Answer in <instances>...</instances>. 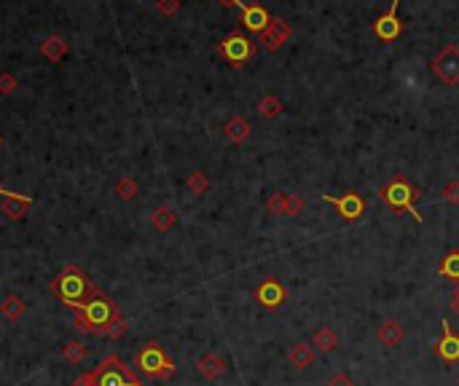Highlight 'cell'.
I'll list each match as a JSON object with an SVG mask.
<instances>
[{"instance_id":"9","label":"cell","mask_w":459,"mask_h":386,"mask_svg":"<svg viewBox=\"0 0 459 386\" xmlns=\"http://www.w3.org/2000/svg\"><path fill=\"white\" fill-rule=\"evenodd\" d=\"M398 8H400V0H392V6L387 8V14H382L373 25H371L373 35H376L379 41H384V44L395 41L400 35V30H403V25H400V19H398Z\"/></svg>"},{"instance_id":"12","label":"cell","mask_w":459,"mask_h":386,"mask_svg":"<svg viewBox=\"0 0 459 386\" xmlns=\"http://www.w3.org/2000/svg\"><path fill=\"white\" fill-rule=\"evenodd\" d=\"M441 325H444V338L438 341L435 352L444 362H459V333H454V327L448 325L446 319Z\"/></svg>"},{"instance_id":"37","label":"cell","mask_w":459,"mask_h":386,"mask_svg":"<svg viewBox=\"0 0 459 386\" xmlns=\"http://www.w3.org/2000/svg\"><path fill=\"white\" fill-rule=\"evenodd\" d=\"M223 3H226V6H239V8H242V0H223Z\"/></svg>"},{"instance_id":"29","label":"cell","mask_w":459,"mask_h":386,"mask_svg":"<svg viewBox=\"0 0 459 386\" xmlns=\"http://www.w3.org/2000/svg\"><path fill=\"white\" fill-rule=\"evenodd\" d=\"M441 199H444V201H451V204H459V180H451V182L446 185L444 191H441Z\"/></svg>"},{"instance_id":"15","label":"cell","mask_w":459,"mask_h":386,"mask_svg":"<svg viewBox=\"0 0 459 386\" xmlns=\"http://www.w3.org/2000/svg\"><path fill=\"white\" fill-rule=\"evenodd\" d=\"M314 357H317V349H314L312 343L298 341L291 349V354H288V362H291L295 371H306V368H312V365H314Z\"/></svg>"},{"instance_id":"19","label":"cell","mask_w":459,"mask_h":386,"mask_svg":"<svg viewBox=\"0 0 459 386\" xmlns=\"http://www.w3.org/2000/svg\"><path fill=\"white\" fill-rule=\"evenodd\" d=\"M312 346H314L317 352H325V354H328V352H336V349H338V333L333 330V327H328V325L320 327V330L312 335Z\"/></svg>"},{"instance_id":"20","label":"cell","mask_w":459,"mask_h":386,"mask_svg":"<svg viewBox=\"0 0 459 386\" xmlns=\"http://www.w3.org/2000/svg\"><path fill=\"white\" fill-rule=\"evenodd\" d=\"M25 312H27V303H25L19 295H14V293L0 300V314H3L6 319H11V322L22 319V314H25Z\"/></svg>"},{"instance_id":"17","label":"cell","mask_w":459,"mask_h":386,"mask_svg":"<svg viewBox=\"0 0 459 386\" xmlns=\"http://www.w3.org/2000/svg\"><path fill=\"white\" fill-rule=\"evenodd\" d=\"M197 371H199V375H204L207 381H215V378H220V375L226 373V365H223L220 354L207 352V354H201L199 359H197Z\"/></svg>"},{"instance_id":"34","label":"cell","mask_w":459,"mask_h":386,"mask_svg":"<svg viewBox=\"0 0 459 386\" xmlns=\"http://www.w3.org/2000/svg\"><path fill=\"white\" fill-rule=\"evenodd\" d=\"M301 209H304V201H301L295 193H291V201H288V215H291V218H295Z\"/></svg>"},{"instance_id":"13","label":"cell","mask_w":459,"mask_h":386,"mask_svg":"<svg viewBox=\"0 0 459 386\" xmlns=\"http://www.w3.org/2000/svg\"><path fill=\"white\" fill-rule=\"evenodd\" d=\"M269 22H272V14L258 6V3H253V6H242V25H245L250 32H263L269 27Z\"/></svg>"},{"instance_id":"5","label":"cell","mask_w":459,"mask_h":386,"mask_svg":"<svg viewBox=\"0 0 459 386\" xmlns=\"http://www.w3.org/2000/svg\"><path fill=\"white\" fill-rule=\"evenodd\" d=\"M382 199H384V204L390 209H406L408 215H413L419 223H425V218L413 209V201L419 199V191L416 188H411L408 182H406V178H395L387 188L382 191Z\"/></svg>"},{"instance_id":"30","label":"cell","mask_w":459,"mask_h":386,"mask_svg":"<svg viewBox=\"0 0 459 386\" xmlns=\"http://www.w3.org/2000/svg\"><path fill=\"white\" fill-rule=\"evenodd\" d=\"M156 6H159V11H161L164 16H172L178 8H180V0H159Z\"/></svg>"},{"instance_id":"24","label":"cell","mask_w":459,"mask_h":386,"mask_svg":"<svg viewBox=\"0 0 459 386\" xmlns=\"http://www.w3.org/2000/svg\"><path fill=\"white\" fill-rule=\"evenodd\" d=\"M282 110H285V107H282V102L277 100L274 94H269V97H263V100H260V102H258V113H260V116H263V119H277V116H279Z\"/></svg>"},{"instance_id":"38","label":"cell","mask_w":459,"mask_h":386,"mask_svg":"<svg viewBox=\"0 0 459 386\" xmlns=\"http://www.w3.org/2000/svg\"><path fill=\"white\" fill-rule=\"evenodd\" d=\"M6 193H8V191H3V188H0V196H6Z\"/></svg>"},{"instance_id":"31","label":"cell","mask_w":459,"mask_h":386,"mask_svg":"<svg viewBox=\"0 0 459 386\" xmlns=\"http://www.w3.org/2000/svg\"><path fill=\"white\" fill-rule=\"evenodd\" d=\"M16 89V78L8 73L0 75V94H11V91Z\"/></svg>"},{"instance_id":"27","label":"cell","mask_w":459,"mask_h":386,"mask_svg":"<svg viewBox=\"0 0 459 386\" xmlns=\"http://www.w3.org/2000/svg\"><path fill=\"white\" fill-rule=\"evenodd\" d=\"M207 188H210V180H207V175L199 172V169H194V172H191V178H188V191L194 193V196H201V193H207Z\"/></svg>"},{"instance_id":"28","label":"cell","mask_w":459,"mask_h":386,"mask_svg":"<svg viewBox=\"0 0 459 386\" xmlns=\"http://www.w3.org/2000/svg\"><path fill=\"white\" fill-rule=\"evenodd\" d=\"M116 193L121 196L124 201H129V199L138 196V182H135L132 178H121L119 182H116Z\"/></svg>"},{"instance_id":"7","label":"cell","mask_w":459,"mask_h":386,"mask_svg":"<svg viewBox=\"0 0 459 386\" xmlns=\"http://www.w3.org/2000/svg\"><path fill=\"white\" fill-rule=\"evenodd\" d=\"M432 73L444 81V86H457L459 84V48L457 46H444V51L432 60Z\"/></svg>"},{"instance_id":"8","label":"cell","mask_w":459,"mask_h":386,"mask_svg":"<svg viewBox=\"0 0 459 386\" xmlns=\"http://www.w3.org/2000/svg\"><path fill=\"white\" fill-rule=\"evenodd\" d=\"M322 201H328V204H333L338 209V215L344 218V220H360V215H363V209H366V201H363V196L357 191H347L341 193V196H333V193H322Z\"/></svg>"},{"instance_id":"14","label":"cell","mask_w":459,"mask_h":386,"mask_svg":"<svg viewBox=\"0 0 459 386\" xmlns=\"http://www.w3.org/2000/svg\"><path fill=\"white\" fill-rule=\"evenodd\" d=\"M376 341L384 343V346H400L406 341V327L400 325L398 319H387L376 330Z\"/></svg>"},{"instance_id":"21","label":"cell","mask_w":459,"mask_h":386,"mask_svg":"<svg viewBox=\"0 0 459 386\" xmlns=\"http://www.w3.org/2000/svg\"><path fill=\"white\" fill-rule=\"evenodd\" d=\"M151 223H153V228H156V231H169L172 225L178 223V215H175V209L164 204V207H159L156 212H153Z\"/></svg>"},{"instance_id":"35","label":"cell","mask_w":459,"mask_h":386,"mask_svg":"<svg viewBox=\"0 0 459 386\" xmlns=\"http://www.w3.org/2000/svg\"><path fill=\"white\" fill-rule=\"evenodd\" d=\"M73 386H94V378L92 373H81L76 381H73Z\"/></svg>"},{"instance_id":"23","label":"cell","mask_w":459,"mask_h":386,"mask_svg":"<svg viewBox=\"0 0 459 386\" xmlns=\"http://www.w3.org/2000/svg\"><path fill=\"white\" fill-rule=\"evenodd\" d=\"M438 274L446 277V279H454L459 282V253H448L444 258V263L438 266Z\"/></svg>"},{"instance_id":"26","label":"cell","mask_w":459,"mask_h":386,"mask_svg":"<svg viewBox=\"0 0 459 386\" xmlns=\"http://www.w3.org/2000/svg\"><path fill=\"white\" fill-rule=\"evenodd\" d=\"M41 51H44V54H46V57H48L51 62H60L62 57L67 54V46L62 44L60 38H48L46 44L41 46Z\"/></svg>"},{"instance_id":"11","label":"cell","mask_w":459,"mask_h":386,"mask_svg":"<svg viewBox=\"0 0 459 386\" xmlns=\"http://www.w3.org/2000/svg\"><path fill=\"white\" fill-rule=\"evenodd\" d=\"M288 38H291V27H288L282 19H274V16H272L269 27L260 32V44H263L266 51H277Z\"/></svg>"},{"instance_id":"3","label":"cell","mask_w":459,"mask_h":386,"mask_svg":"<svg viewBox=\"0 0 459 386\" xmlns=\"http://www.w3.org/2000/svg\"><path fill=\"white\" fill-rule=\"evenodd\" d=\"M92 378L94 386H142L140 375H135L119 354H107L92 371Z\"/></svg>"},{"instance_id":"4","label":"cell","mask_w":459,"mask_h":386,"mask_svg":"<svg viewBox=\"0 0 459 386\" xmlns=\"http://www.w3.org/2000/svg\"><path fill=\"white\" fill-rule=\"evenodd\" d=\"M135 365H138L140 375L151 378V381H164L175 375V362L164 354V349L159 343H145L135 357Z\"/></svg>"},{"instance_id":"2","label":"cell","mask_w":459,"mask_h":386,"mask_svg":"<svg viewBox=\"0 0 459 386\" xmlns=\"http://www.w3.org/2000/svg\"><path fill=\"white\" fill-rule=\"evenodd\" d=\"M51 293H54V298H57L60 303H65V306H70L73 312H78V309L97 293V287L89 282V277H86L78 266H67L54 277Z\"/></svg>"},{"instance_id":"25","label":"cell","mask_w":459,"mask_h":386,"mask_svg":"<svg viewBox=\"0 0 459 386\" xmlns=\"http://www.w3.org/2000/svg\"><path fill=\"white\" fill-rule=\"evenodd\" d=\"M62 357H65L70 365H81V362L86 359V349H84V343L67 341L65 343V349H62Z\"/></svg>"},{"instance_id":"1","label":"cell","mask_w":459,"mask_h":386,"mask_svg":"<svg viewBox=\"0 0 459 386\" xmlns=\"http://www.w3.org/2000/svg\"><path fill=\"white\" fill-rule=\"evenodd\" d=\"M119 319H121L119 306H116L102 290H97V293L76 312L73 325H76L78 330H84V333H92V335H107V327L113 325V322H119Z\"/></svg>"},{"instance_id":"6","label":"cell","mask_w":459,"mask_h":386,"mask_svg":"<svg viewBox=\"0 0 459 386\" xmlns=\"http://www.w3.org/2000/svg\"><path fill=\"white\" fill-rule=\"evenodd\" d=\"M218 51H220V57H223L226 62H231L234 67H239V65H245V62L253 60L255 46H253V41L245 38L242 32H231L229 38H223V41H220Z\"/></svg>"},{"instance_id":"10","label":"cell","mask_w":459,"mask_h":386,"mask_svg":"<svg viewBox=\"0 0 459 386\" xmlns=\"http://www.w3.org/2000/svg\"><path fill=\"white\" fill-rule=\"evenodd\" d=\"M255 300H258L263 309H279V306L288 300V290L282 287L279 279L269 277V279H263V282L258 284V290H255Z\"/></svg>"},{"instance_id":"16","label":"cell","mask_w":459,"mask_h":386,"mask_svg":"<svg viewBox=\"0 0 459 386\" xmlns=\"http://www.w3.org/2000/svg\"><path fill=\"white\" fill-rule=\"evenodd\" d=\"M32 204L30 196H22V193L8 191L3 196V212L11 218V220H22L27 215V207Z\"/></svg>"},{"instance_id":"39","label":"cell","mask_w":459,"mask_h":386,"mask_svg":"<svg viewBox=\"0 0 459 386\" xmlns=\"http://www.w3.org/2000/svg\"><path fill=\"white\" fill-rule=\"evenodd\" d=\"M0 148H3V134H0Z\"/></svg>"},{"instance_id":"32","label":"cell","mask_w":459,"mask_h":386,"mask_svg":"<svg viewBox=\"0 0 459 386\" xmlns=\"http://www.w3.org/2000/svg\"><path fill=\"white\" fill-rule=\"evenodd\" d=\"M325 386H354V381L347 375V373H336V375H331L328 378V384Z\"/></svg>"},{"instance_id":"36","label":"cell","mask_w":459,"mask_h":386,"mask_svg":"<svg viewBox=\"0 0 459 386\" xmlns=\"http://www.w3.org/2000/svg\"><path fill=\"white\" fill-rule=\"evenodd\" d=\"M451 312L459 314V287H457V293H454V298H451Z\"/></svg>"},{"instance_id":"22","label":"cell","mask_w":459,"mask_h":386,"mask_svg":"<svg viewBox=\"0 0 459 386\" xmlns=\"http://www.w3.org/2000/svg\"><path fill=\"white\" fill-rule=\"evenodd\" d=\"M288 201H291V193L274 191L269 196V201H266L269 215H288Z\"/></svg>"},{"instance_id":"33","label":"cell","mask_w":459,"mask_h":386,"mask_svg":"<svg viewBox=\"0 0 459 386\" xmlns=\"http://www.w3.org/2000/svg\"><path fill=\"white\" fill-rule=\"evenodd\" d=\"M124 333H126V319H119V322H113V325L107 327V335H110V338H121Z\"/></svg>"},{"instance_id":"18","label":"cell","mask_w":459,"mask_h":386,"mask_svg":"<svg viewBox=\"0 0 459 386\" xmlns=\"http://www.w3.org/2000/svg\"><path fill=\"white\" fill-rule=\"evenodd\" d=\"M253 132V126H250V121L242 119V116H234V119L226 121V126H223V134L229 137L234 145H242L247 137Z\"/></svg>"}]
</instances>
